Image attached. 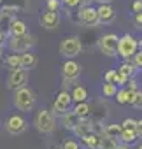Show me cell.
Instances as JSON below:
<instances>
[{"mask_svg": "<svg viewBox=\"0 0 142 149\" xmlns=\"http://www.w3.org/2000/svg\"><path fill=\"white\" fill-rule=\"evenodd\" d=\"M35 102H37L35 91L30 90L28 86H21V88L14 90L13 104H14V107H16L19 112H30V111H33Z\"/></svg>", "mask_w": 142, "mask_h": 149, "instance_id": "1", "label": "cell"}, {"mask_svg": "<svg viewBox=\"0 0 142 149\" xmlns=\"http://www.w3.org/2000/svg\"><path fill=\"white\" fill-rule=\"evenodd\" d=\"M33 126H35V130H37L39 133L47 135V133H51V132L54 130V126H56V116L53 114V111L42 109V111H39V112L35 114V118H33Z\"/></svg>", "mask_w": 142, "mask_h": 149, "instance_id": "2", "label": "cell"}, {"mask_svg": "<svg viewBox=\"0 0 142 149\" xmlns=\"http://www.w3.org/2000/svg\"><path fill=\"white\" fill-rule=\"evenodd\" d=\"M137 51H139V40L133 35L125 33V35H121L118 39V51H116V54L121 56L123 60H132Z\"/></svg>", "mask_w": 142, "mask_h": 149, "instance_id": "3", "label": "cell"}, {"mask_svg": "<svg viewBox=\"0 0 142 149\" xmlns=\"http://www.w3.org/2000/svg\"><path fill=\"white\" fill-rule=\"evenodd\" d=\"M37 37L32 33H25V35H9V49L13 53H25V51H32V47L35 46Z\"/></svg>", "mask_w": 142, "mask_h": 149, "instance_id": "4", "label": "cell"}, {"mask_svg": "<svg viewBox=\"0 0 142 149\" xmlns=\"http://www.w3.org/2000/svg\"><path fill=\"white\" fill-rule=\"evenodd\" d=\"M83 49V44L79 40L77 35H72V37H65L61 42H60V54L65 56V58H76Z\"/></svg>", "mask_w": 142, "mask_h": 149, "instance_id": "5", "label": "cell"}, {"mask_svg": "<svg viewBox=\"0 0 142 149\" xmlns=\"http://www.w3.org/2000/svg\"><path fill=\"white\" fill-rule=\"evenodd\" d=\"M70 104H72V95H70L68 90H61L56 98H54V104H53V114L61 118L65 112L70 111Z\"/></svg>", "mask_w": 142, "mask_h": 149, "instance_id": "6", "label": "cell"}, {"mask_svg": "<svg viewBox=\"0 0 142 149\" xmlns=\"http://www.w3.org/2000/svg\"><path fill=\"white\" fill-rule=\"evenodd\" d=\"M118 35L116 33H105L98 39V49L105 56H116L118 51Z\"/></svg>", "mask_w": 142, "mask_h": 149, "instance_id": "7", "label": "cell"}, {"mask_svg": "<svg viewBox=\"0 0 142 149\" xmlns=\"http://www.w3.org/2000/svg\"><path fill=\"white\" fill-rule=\"evenodd\" d=\"M26 128H28V121L19 114H13L6 121V130L9 135H21L26 132Z\"/></svg>", "mask_w": 142, "mask_h": 149, "instance_id": "8", "label": "cell"}, {"mask_svg": "<svg viewBox=\"0 0 142 149\" xmlns=\"http://www.w3.org/2000/svg\"><path fill=\"white\" fill-rule=\"evenodd\" d=\"M28 83V70L26 68H16L11 70L7 76V88L9 90H18L21 86H26Z\"/></svg>", "mask_w": 142, "mask_h": 149, "instance_id": "9", "label": "cell"}, {"mask_svg": "<svg viewBox=\"0 0 142 149\" xmlns=\"http://www.w3.org/2000/svg\"><path fill=\"white\" fill-rule=\"evenodd\" d=\"M77 16H79V23L84 25V26H98V25H100V23H98V13H97V9L91 7V6L83 7V9L77 13Z\"/></svg>", "mask_w": 142, "mask_h": 149, "instance_id": "10", "label": "cell"}, {"mask_svg": "<svg viewBox=\"0 0 142 149\" xmlns=\"http://www.w3.org/2000/svg\"><path fill=\"white\" fill-rule=\"evenodd\" d=\"M61 76L65 79H70V81H77L79 76H81V65L77 61H74L72 58H68L61 65Z\"/></svg>", "mask_w": 142, "mask_h": 149, "instance_id": "11", "label": "cell"}, {"mask_svg": "<svg viewBox=\"0 0 142 149\" xmlns=\"http://www.w3.org/2000/svg\"><path fill=\"white\" fill-rule=\"evenodd\" d=\"M40 25L46 28V30H54L60 26V14L58 11H46L42 16H40Z\"/></svg>", "mask_w": 142, "mask_h": 149, "instance_id": "12", "label": "cell"}, {"mask_svg": "<svg viewBox=\"0 0 142 149\" xmlns=\"http://www.w3.org/2000/svg\"><path fill=\"white\" fill-rule=\"evenodd\" d=\"M97 13H98V23L100 25H109L116 19V13L109 4H100Z\"/></svg>", "mask_w": 142, "mask_h": 149, "instance_id": "13", "label": "cell"}, {"mask_svg": "<svg viewBox=\"0 0 142 149\" xmlns=\"http://www.w3.org/2000/svg\"><path fill=\"white\" fill-rule=\"evenodd\" d=\"M114 97H116L118 104H121V105H132L133 98H135V90H132L128 86H121V90H118Z\"/></svg>", "mask_w": 142, "mask_h": 149, "instance_id": "14", "label": "cell"}, {"mask_svg": "<svg viewBox=\"0 0 142 149\" xmlns=\"http://www.w3.org/2000/svg\"><path fill=\"white\" fill-rule=\"evenodd\" d=\"M25 33H28V26H26V23H25L23 19H16V18H13L11 23H9V28H7V35L16 37V35H25Z\"/></svg>", "mask_w": 142, "mask_h": 149, "instance_id": "15", "label": "cell"}, {"mask_svg": "<svg viewBox=\"0 0 142 149\" xmlns=\"http://www.w3.org/2000/svg\"><path fill=\"white\" fill-rule=\"evenodd\" d=\"M81 142L88 149H98L100 147V142H102V135H98L95 132H88L86 135L81 137Z\"/></svg>", "mask_w": 142, "mask_h": 149, "instance_id": "16", "label": "cell"}, {"mask_svg": "<svg viewBox=\"0 0 142 149\" xmlns=\"http://www.w3.org/2000/svg\"><path fill=\"white\" fill-rule=\"evenodd\" d=\"M19 54H21V68L32 70V68L37 67L39 58H37L35 53H32V51H25V53H19Z\"/></svg>", "mask_w": 142, "mask_h": 149, "instance_id": "17", "label": "cell"}, {"mask_svg": "<svg viewBox=\"0 0 142 149\" xmlns=\"http://www.w3.org/2000/svg\"><path fill=\"white\" fill-rule=\"evenodd\" d=\"M118 72L121 74V76L128 81V79H132L133 76H135V72H137V67L133 65V63H130V60H125L119 67H118Z\"/></svg>", "mask_w": 142, "mask_h": 149, "instance_id": "18", "label": "cell"}, {"mask_svg": "<svg viewBox=\"0 0 142 149\" xmlns=\"http://www.w3.org/2000/svg\"><path fill=\"white\" fill-rule=\"evenodd\" d=\"M79 119H81V118H79L74 111H72V112L68 111V112H65V114L61 116V123H63V126H65L67 130H74L76 125L79 123Z\"/></svg>", "mask_w": 142, "mask_h": 149, "instance_id": "19", "label": "cell"}, {"mask_svg": "<svg viewBox=\"0 0 142 149\" xmlns=\"http://www.w3.org/2000/svg\"><path fill=\"white\" fill-rule=\"evenodd\" d=\"M70 95H72V102H86V98H88V90H86L84 86L74 84Z\"/></svg>", "mask_w": 142, "mask_h": 149, "instance_id": "20", "label": "cell"}, {"mask_svg": "<svg viewBox=\"0 0 142 149\" xmlns=\"http://www.w3.org/2000/svg\"><path fill=\"white\" fill-rule=\"evenodd\" d=\"M137 139H140L139 133H137V130H121L119 140H121L123 144H128V146H130V144H135Z\"/></svg>", "mask_w": 142, "mask_h": 149, "instance_id": "21", "label": "cell"}, {"mask_svg": "<svg viewBox=\"0 0 142 149\" xmlns=\"http://www.w3.org/2000/svg\"><path fill=\"white\" fill-rule=\"evenodd\" d=\"M121 130H123L121 125H107V126L104 128L102 135H104V137H109V139H116V140H119Z\"/></svg>", "mask_w": 142, "mask_h": 149, "instance_id": "22", "label": "cell"}, {"mask_svg": "<svg viewBox=\"0 0 142 149\" xmlns=\"http://www.w3.org/2000/svg\"><path fill=\"white\" fill-rule=\"evenodd\" d=\"M6 67L9 70H16V68H21V54L19 53H13L6 58Z\"/></svg>", "mask_w": 142, "mask_h": 149, "instance_id": "23", "label": "cell"}, {"mask_svg": "<svg viewBox=\"0 0 142 149\" xmlns=\"http://www.w3.org/2000/svg\"><path fill=\"white\" fill-rule=\"evenodd\" d=\"M88 132H91V125L88 123V121H84V118H81L79 119V123L76 125V128H74V133L81 139L83 135H86Z\"/></svg>", "mask_w": 142, "mask_h": 149, "instance_id": "24", "label": "cell"}, {"mask_svg": "<svg viewBox=\"0 0 142 149\" xmlns=\"http://www.w3.org/2000/svg\"><path fill=\"white\" fill-rule=\"evenodd\" d=\"M74 112L79 116V118H88L90 116V105L86 102H77V105L74 107Z\"/></svg>", "mask_w": 142, "mask_h": 149, "instance_id": "25", "label": "cell"}, {"mask_svg": "<svg viewBox=\"0 0 142 149\" xmlns=\"http://www.w3.org/2000/svg\"><path fill=\"white\" fill-rule=\"evenodd\" d=\"M116 91H118V86H116L114 83H104V86H102V95H104L105 98L114 97Z\"/></svg>", "mask_w": 142, "mask_h": 149, "instance_id": "26", "label": "cell"}, {"mask_svg": "<svg viewBox=\"0 0 142 149\" xmlns=\"http://www.w3.org/2000/svg\"><path fill=\"white\" fill-rule=\"evenodd\" d=\"M60 147L61 149H81V144L77 140H74V139H65Z\"/></svg>", "mask_w": 142, "mask_h": 149, "instance_id": "27", "label": "cell"}, {"mask_svg": "<svg viewBox=\"0 0 142 149\" xmlns=\"http://www.w3.org/2000/svg\"><path fill=\"white\" fill-rule=\"evenodd\" d=\"M116 144H118L116 139H109V137H104V135H102V142H100V147H102V149H112Z\"/></svg>", "mask_w": 142, "mask_h": 149, "instance_id": "28", "label": "cell"}, {"mask_svg": "<svg viewBox=\"0 0 142 149\" xmlns=\"http://www.w3.org/2000/svg\"><path fill=\"white\" fill-rule=\"evenodd\" d=\"M135 126H137V119H133V118H126L121 123V128L123 130H135Z\"/></svg>", "mask_w": 142, "mask_h": 149, "instance_id": "29", "label": "cell"}, {"mask_svg": "<svg viewBox=\"0 0 142 149\" xmlns=\"http://www.w3.org/2000/svg\"><path fill=\"white\" fill-rule=\"evenodd\" d=\"M135 109H142V90L139 88L135 91V98H133V104H132Z\"/></svg>", "mask_w": 142, "mask_h": 149, "instance_id": "30", "label": "cell"}, {"mask_svg": "<svg viewBox=\"0 0 142 149\" xmlns=\"http://www.w3.org/2000/svg\"><path fill=\"white\" fill-rule=\"evenodd\" d=\"M61 6V0H46V7L47 11H58Z\"/></svg>", "mask_w": 142, "mask_h": 149, "instance_id": "31", "label": "cell"}, {"mask_svg": "<svg viewBox=\"0 0 142 149\" xmlns=\"http://www.w3.org/2000/svg\"><path fill=\"white\" fill-rule=\"evenodd\" d=\"M132 60H133L132 63H133L137 68H142V51H137V53L133 54V58H132Z\"/></svg>", "mask_w": 142, "mask_h": 149, "instance_id": "32", "label": "cell"}, {"mask_svg": "<svg viewBox=\"0 0 142 149\" xmlns=\"http://www.w3.org/2000/svg\"><path fill=\"white\" fill-rule=\"evenodd\" d=\"M133 25H135V28L142 30V11L140 13H133Z\"/></svg>", "mask_w": 142, "mask_h": 149, "instance_id": "33", "label": "cell"}, {"mask_svg": "<svg viewBox=\"0 0 142 149\" xmlns=\"http://www.w3.org/2000/svg\"><path fill=\"white\" fill-rule=\"evenodd\" d=\"M112 83H114L116 86H125V84H126V79H125V77L121 76V74H119V72L116 70V76H114V79H112Z\"/></svg>", "mask_w": 142, "mask_h": 149, "instance_id": "34", "label": "cell"}, {"mask_svg": "<svg viewBox=\"0 0 142 149\" xmlns=\"http://www.w3.org/2000/svg\"><path fill=\"white\" fill-rule=\"evenodd\" d=\"M61 2H63V6H67L68 9H74V7H77V6L83 2V0H61Z\"/></svg>", "mask_w": 142, "mask_h": 149, "instance_id": "35", "label": "cell"}, {"mask_svg": "<svg viewBox=\"0 0 142 149\" xmlns=\"http://www.w3.org/2000/svg\"><path fill=\"white\" fill-rule=\"evenodd\" d=\"M114 76H116V70H107L105 72V76H104V79H105V83H112V79H114Z\"/></svg>", "mask_w": 142, "mask_h": 149, "instance_id": "36", "label": "cell"}, {"mask_svg": "<svg viewBox=\"0 0 142 149\" xmlns=\"http://www.w3.org/2000/svg\"><path fill=\"white\" fill-rule=\"evenodd\" d=\"M132 11H133V13H140V11H142V0H133Z\"/></svg>", "mask_w": 142, "mask_h": 149, "instance_id": "37", "label": "cell"}, {"mask_svg": "<svg viewBox=\"0 0 142 149\" xmlns=\"http://www.w3.org/2000/svg\"><path fill=\"white\" fill-rule=\"evenodd\" d=\"M135 130H137L139 137H142V119H140V121H137V126H135Z\"/></svg>", "mask_w": 142, "mask_h": 149, "instance_id": "38", "label": "cell"}, {"mask_svg": "<svg viewBox=\"0 0 142 149\" xmlns=\"http://www.w3.org/2000/svg\"><path fill=\"white\" fill-rule=\"evenodd\" d=\"M112 149H130V147H128V144H123V142H121V144H116Z\"/></svg>", "mask_w": 142, "mask_h": 149, "instance_id": "39", "label": "cell"}, {"mask_svg": "<svg viewBox=\"0 0 142 149\" xmlns=\"http://www.w3.org/2000/svg\"><path fill=\"white\" fill-rule=\"evenodd\" d=\"M6 39H7V33H6V32H2V30H0V46L4 44V40H6Z\"/></svg>", "mask_w": 142, "mask_h": 149, "instance_id": "40", "label": "cell"}, {"mask_svg": "<svg viewBox=\"0 0 142 149\" xmlns=\"http://www.w3.org/2000/svg\"><path fill=\"white\" fill-rule=\"evenodd\" d=\"M95 2H98V4H111L112 0H95Z\"/></svg>", "mask_w": 142, "mask_h": 149, "instance_id": "41", "label": "cell"}, {"mask_svg": "<svg viewBox=\"0 0 142 149\" xmlns=\"http://www.w3.org/2000/svg\"><path fill=\"white\" fill-rule=\"evenodd\" d=\"M139 51H142V39L139 40Z\"/></svg>", "mask_w": 142, "mask_h": 149, "instance_id": "42", "label": "cell"}, {"mask_svg": "<svg viewBox=\"0 0 142 149\" xmlns=\"http://www.w3.org/2000/svg\"><path fill=\"white\" fill-rule=\"evenodd\" d=\"M2 54H4V49H2V46H0V58H2Z\"/></svg>", "mask_w": 142, "mask_h": 149, "instance_id": "43", "label": "cell"}, {"mask_svg": "<svg viewBox=\"0 0 142 149\" xmlns=\"http://www.w3.org/2000/svg\"><path fill=\"white\" fill-rule=\"evenodd\" d=\"M47 149H61V147H54V146H51V147H47Z\"/></svg>", "mask_w": 142, "mask_h": 149, "instance_id": "44", "label": "cell"}, {"mask_svg": "<svg viewBox=\"0 0 142 149\" xmlns=\"http://www.w3.org/2000/svg\"><path fill=\"white\" fill-rule=\"evenodd\" d=\"M137 149H142V144H140V146H139V147H137Z\"/></svg>", "mask_w": 142, "mask_h": 149, "instance_id": "45", "label": "cell"}, {"mask_svg": "<svg viewBox=\"0 0 142 149\" xmlns=\"http://www.w3.org/2000/svg\"><path fill=\"white\" fill-rule=\"evenodd\" d=\"M98 149H102V147H98Z\"/></svg>", "mask_w": 142, "mask_h": 149, "instance_id": "46", "label": "cell"}, {"mask_svg": "<svg viewBox=\"0 0 142 149\" xmlns=\"http://www.w3.org/2000/svg\"><path fill=\"white\" fill-rule=\"evenodd\" d=\"M0 2H2V0H0Z\"/></svg>", "mask_w": 142, "mask_h": 149, "instance_id": "47", "label": "cell"}]
</instances>
